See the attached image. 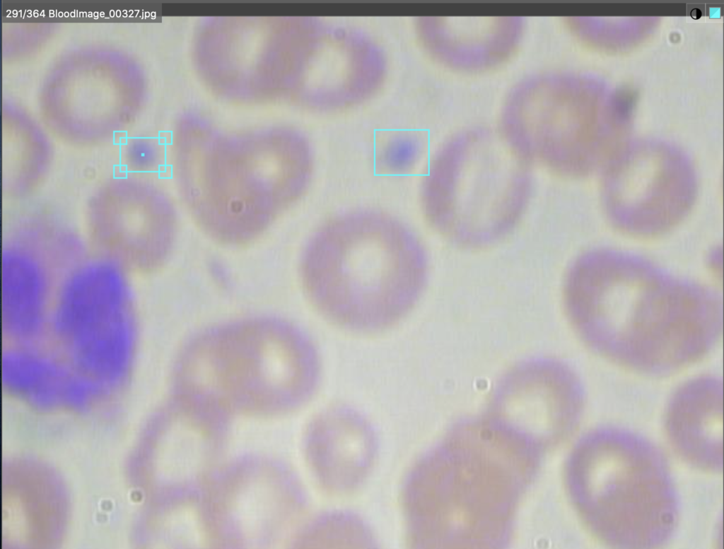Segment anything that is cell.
Returning a JSON list of instances; mask_svg holds the SVG:
<instances>
[{
    "mask_svg": "<svg viewBox=\"0 0 724 549\" xmlns=\"http://www.w3.org/2000/svg\"><path fill=\"white\" fill-rule=\"evenodd\" d=\"M564 305L580 337L600 355L650 374L677 371L704 355L722 329L713 290L675 277L639 256L597 249L578 257Z\"/></svg>",
    "mask_w": 724,
    "mask_h": 549,
    "instance_id": "6da1fadb",
    "label": "cell"
},
{
    "mask_svg": "<svg viewBox=\"0 0 724 549\" xmlns=\"http://www.w3.org/2000/svg\"><path fill=\"white\" fill-rule=\"evenodd\" d=\"M543 451L489 415L457 422L405 483L409 538L419 548H500Z\"/></svg>",
    "mask_w": 724,
    "mask_h": 549,
    "instance_id": "7a4b0ae2",
    "label": "cell"
},
{
    "mask_svg": "<svg viewBox=\"0 0 724 549\" xmlns=\"http://www.w3.org/2000/svg\"><path fill=\"white\" fill-rule=\"evenodd\" d=\"M301 275L317 311L347 331L370 333L402 321L428 275L425 251L403 224L375 211L338 216L304 251Z\"/></svg>",
    "mask_w": 724,
    "mask_h": 549,
    "instance_id": "3957f363",
    "label": "cell"
},
{
    "mask_svg": "<svg viewBox=\"0 0 724 549\" xmlns=\"http://www.w3.org/2000/svg\"><path fill=\"white\" fill-rule=\"evenodd\" d=\"M312 158L299 135L233 139L182 136L174 175L190 214L211 237L243 244L295 203L310 180Z\"/></svg>",
    "mask_w": 724,
    "mask_h": 549,
    "instance_id": "277c9868",
    "label": "cell"
},
{
    "mask_svg": "<svg viewBox=\"0 0 724 549\" xmlns=\"http://www.w3.org/2000/svg\"><path fill=\"white\" fill-rule=\"evenodd\" d=\"M565 478L580 516L606 543L652 548L672 536L676 490L665 457L644 437L617 427L588 432L572 449Z\"/></svg>",
    "mask_w": 724,
    "mask_h": 549,
    "instance_id": "5b68a950",
    "label": "cell"
},
{
    "mask_svg": "<svg viewBox=\"0 0 724 549\" xmlns=\"http://www.w3.org/2000/svg\"><path fill=\"white\" fill-rule=\"evenodd\" d=\"M527 163L508 140L484 132L455 138L436 156L424 181L428 220L465 248L497 242L515 226L527 204Z\"/></svg>",
    "mask_w": 724,
    "mask_h": 549,
    "instance_id": "8992f818",
    "label": "cell"
},
{
    "mask_svg": "<svg viewBox=\"0 0 724 549\" xmlns=\"http://www.w3.org/2000/svg\"><path fill=\"white\" fill-rule=\"evenodd\" d=\"M54 319L72 365L100 390L127 375L134 328L124 266L100 254L81 259L64 278Z\"/></svg>",
    "mask_w": 724,
    "mask_h": 549,
    "instance_id": "52a82bcc",
    "label": "cell"
},
{
    "mask_svg": "<svg viewBox=\"0 0 724 549\" xmlns=\"http://www.w3.org/2000/svg\"><path fill=\"white\" fill-rule=\"evenodd\" d=\"M86 220L100 254L124 266H156L167 258L175 241L173 204L144 177L124 173L103 182L88 199Z\"/></svg>",
    "mask_w": 724,
    "mask_h": 549,
    "instance_id": "ba28073f",
    "label": "cell"
},
{
    "mask_svg": "<svg viewBox=\"0 0 724 549\" xmlns=\"http://www.w3.org/2000/svg\"><path fill=\"white\" fill-rule=\"evenodd\" d=\"M697 192L694 170L675 153L642 149L609 167L602 201L621 231L651 237L676 227L689 213Z\"/></svg>",
    "mask_w": 724,
    "mask_h": 549,
    "instance_id": "9c48e42d",
    "label": "cell"
},
{
    "mask_svg": "<svg viewBox=\"0 0 724 549\" xmlns=\"http://www.w3.org/2000/svg\"><path fill=\"white\" fill-rule=\"evenodd\" d=\"M583 401L581 383L570 367L537 357L518 363L501 378L488 414L547 449L573 433Z\"/></svg>",
    "mask_w": 724,
    "mask_h": 549,
    "instance_id": "30bf717a",
    "label": "cell"
},
{
    "mask_svg": "<svg viewBox=\"0 0 724 549\" xmlns=\"http://www.w3.org/2000/svg\"><path fill=\"white\" fill-rule=\"evenodd\" d=\"M307 450L320 483L328 490L346 492L357 488L368 476L377 443L370 424L361 413L337 406L314 418Z\"/></svg>",
    "mask_w": 724,
    "mask_h": 549,
    "instance_id": "8fae6325",
    "label": "cell"
},
{
    "mask_svg": "<svg viewBox=\"0 0 724 549\" xmlns=\"http://www.w3.org/2000/svg\"><path fill=\"white\" fill-rule=\"evenodd\" d=\"M665 429L672 449L686 462L705 471H721V381L700 377L679 387L668 403Z\"/></svg>",
    "mask_w": 724,
    "mask_h": 549,
    "instance_id": "7c38bea8",
    "label": "cell"
},
{
    "mask_svg": "<svg viewBox=\"0 0 724 549\" xmlns=\"http://www.w3.org/2000/svg\"><path fill=\"white\" fill-rule=\"evenodd\" d=\"M52 261L49 253L32 240L14 231L6 236L2 247V321L13 338L28 341L40 332Z\"/></svg>",
    "mask_w": 724,
    "mask_h": 549,
    "instance_id": "4fadbf2b",
    "label": "cell"
},
{
    "mask_svg": "<svg viewBox=\"0 0 724 549\" xmlns=\"http://www.w3.org/2000/svg\"><path fill=\"white\" fill-rule=\"evenodd\" d=\"M2 377L6 388L42 405H82L100 391L73 365L31 350L6 352Z\"/></svg>",
    "mask_w": 724,
    "mask_h": 549,
    "instance_id": "5bb4252c",
    "label": "cell"
},
{
    "mask_svg": "<svg viewBox=\"0 0 724 549\" xmlns=\"http://www.w3.org/2000/svg\"><path fill=\"white\" fill-rule=\"evenodd\" d=\"M314 547H368L373 538L368 526L349 512H330L316 519L309 529Z\"/></svg>",
    "mask_w": 724,
    "mask_h": 549,
    "instance_id": "9a60e30c",
    "label": "cell"
},
{
    "mask_svg": "<svg viewBox=\"0 0 724 549\" xmlns=\"http://www.w3.org/2000/svg\"><path fill=\"white\" fill-rule=\"evenodd\" d=\"M418 153V146L412 138L399 137L387 145L380 161L385 170L392 174H402L412 168Z\"/></svg>",
    "mask_w": 724,
    "mask_h": 549,
    "instance_id": "2e32d148",
    "label": "cell"
},
{
    "mask_svg": "<svg viewBox=\"0 0 724 549\" xmlns=\"http://www.w3.org/2000/svg\"><path fill=\"white\" fill-rule=\"evenodd\" d=\"M123 160L126 173L144 177L160 165L156 148L146 142H137L128 148Z\"/></svg>",
    "mask_w": 724,
    "mask_h": 549,
    "instance_id": "e0dca14e",
    "label": "cell"
}]
</instances>
